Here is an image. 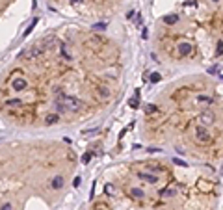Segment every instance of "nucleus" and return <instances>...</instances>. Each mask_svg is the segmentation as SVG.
<instances>
[{
    "label": "nucleus",
    "instance_id": "5701e85b",
    "mask_svg": "<svg viewBox=\"0 0 223 210\" xmlns=\"http://www.w3.org/2000/svg\"><path fill=\"white\" fill-rule=\"evenodd\" d=\"M56 43V37H47L45 39V45H47V48H52V45Z\"/></svg>",
    "mask_w": 223,
    "mask_h": 210
},
{
    "label": "nucleus",
    "instance_id": "9d476101",
    "mask_svg": "<svg viewBox=\"0 0 223 210\" xmlns=\"http://www.w3.org/2000/svg\"><path fill=\"white\" fill-rule=\"evenodd\" d=\"M197 104H201V106H212L214 99L212 97H206V95H199L197 97Z\"/></svg>",
    "mask_w": 223,
    "mask_h": 210
},
{
    "label": "nucleus",
    "instance_id": "6ab92c4d",
    "mask_svg": "<svg viewBox=\"0 0 223 210\" xmlns=\"http://www.w3.org/2000/svg\"><path fill=\"white\" fill-rule=\"evenodd\" d=\"M154 112H158V108L154 106V104H147V108H145V114L151 115V114H154Z\"/></svg>",
    "mask_w": 223,
    "mask_h": 210
},
{
    "label": "nucleus",
    "instance_id": "ddd939ff",
    "mask_svg": "<svg viewBox=\"0 0 223 210\" xmlns=\"http://www.w3.org/2000/svg\"><path fill=\"white\" fill-rule=\"evenodd\" d=\"M58 119H60V114H48L45 117V123L47 125H54V123H58Z\"/></svg>",
    "mask_w": 223,
    "mask_h": 210
},
{
    "label": "nucleus",
    "instance_id": "393cba45",
    "mask_svg": "<svg viewBox=\"0 0 223 210\" xmlns=\"http://www.w3.org/2000/svg\"><path fill=\"white\" fill-rule=\"evenodd\" d=\"M173 164H177V166H180V167H186V166H188V164H186V162H182L180 158H173Z\"/></svg>",
    "mask_w": 223,
    "mask_h": 210
},
{
    "label": "nucleus",
    "instance_id": "2eb2a0df",
    "mask_svg": "<svg viewBox=\"0 0 223 210\" xmlns=\"http://www.w3.org/2000/svg\"><path fill=\"white\" fill-rule=\"evenodd\" d=\"M6 106H23V101L20 99H8L6 101Z\"/></svg>",
    "mask_w": 223,
    "mask_h": 210
},
{
    "label": "nucleus",
    "instance_id": "39448f33",
    "mask_svg": "<svg viewBox=\"0 0 223 210\" xmlns=\"http://www.w3.org/2000/svg\"><path fill=\"white\" fill-rule=\"evenodd\" d=\"M95 95L99 97L101 101H108L110 97H112V89L106 88V86H97L95 88Z\"/></svg>",
    "mask_w": 223,
    "mask_h": 210
},
{
    "label": "nucleus",
    "instance_id": "2f4dec72",
    "mask_svg": "<svg viewBox=\"0 0 223 210\" xmlns=\"http://www.w3.org/2000/svg\"><path fill=\"white\" fill-rule=\"evenodd\" d=\"M0 210H11V205H9V203H8V205H2V208H0Z\"/></svg>",
    "mask_w": 223,
    "mask_h": 210
},
{
    "label": "nucleus",
    "instance_id": "473e14b6",
    "mask_svg": "<svg viewBox=\"0 0 223 210\" xmlns=\"http://www.w3.org/2000/svg\"><path fill=\"white\" fill-rule=\"evenodd\" d=\"M132 17H134V9H130V11H128V15H127V19H132Z\"/></svg>",
    "mask_w": 223,
    "mask_h": 210
},
{
    "label": "nucleus",
    "instance_id": "cd10ccee",
    "mask_svg": "<svg viewBox=\"0 0 223 210\" xmlns=\"http://www.w3.org/2000/svg\"><path fill=\"white\" fill-rule=\"evenodd\" d=\"M99 128H89V130H82V134H97Z\"/></svg>",
    "mask_w": 223,
    "mask_h": 210
},
{
    "label": "nucleus",
    "instance_id": "1a4fd4ad",
    "mask_svg": "<svg viewBox=\"0 0 223 210\" xmlns=\"http://www.w3.org/2000/svg\"><path fill=\"white\" fill-rule=\"evenodd\" d=\"M50 188H52V190H61V188H63V177H61V175L54 177L50 180Z\"/></svg>",
    "mask_w": 223,
    "mask_h": 210
},
{
    "label": "nucleus",
    "instance_id": "7ed1b4c3",
    "mask_svg": "<svg viewBox=\"0 0 223 210\" xmlns=\"http://www.w3.org/2000/svg\"><path fill=\"white\" fill-rule=\"evenodd\" d=\"M43 54V47H30V48H26V50L20 54V58H24V60H34V58H39V56Z\"/></svg>",
    "mask_w": 223,
    "mask_h": 210
},
{
    "label": "nucleus",
    "instance_id": "f03ea898",
    "mask_svg": "<svg viewBox=\"0 0 223 210\" xmlns=\"http://www.w3.org/2000/svg\"><path fill=\"white\" fill-rule=\"evenodd\" d=\"M195 141L201 143V145H206V143H210V141H212V136L206 132L205 127H201V125H199V127L195 128Z\"/></svg>",
    "mask_w": 223,
    "mask_h": 210
},
{
    "label": "nucleus",
    "instance_id": "423d86ee",
    "mask_svg": "<svg viewBox=\"0 0 223 210\" xmlns=\"http://www.w3.org/2000/svg\"><path fill=\"white\" fill-rule=\"evenodd\" d=\"M11 88L15 89V91H24L28 88V82H26V78H23V76H17V78H13Z\"/></svg>",
    "mask_w": 223,
    "mask_h": 210
},
{
    "label": "nucleus",
    "instance_id": "4468645a",
    "mask_svg": "<svg viewBox=\"0 0 223 210\" xmlns=\"http://www.w3.org/2000/svg\"><path fill=\"white\" fill-rule=\"evenodd\" d=\"M177 20H179V17L175 15V13H173V15H165V17H164V23H165V24H175Z\"/></svg>",
    "mask_w": 223,
    "mask_h": 210
},
{
    "label": "nucleus",
    "instance_id": "412c9836",
    "mask_svg": "<svg viewBox=\"0 0 223 210\" xmlns=\"http://www.w3.org/2000/svg\"><path fill=\"white\" fill-rule=\"evenodd\" d=\"M36 24H37V17H36V19H34V20H32V23H30V26H28V28H26V32L23 34V36H28V34H30V32L34 30V26H36Z\"/></svg>",
    "mask_w": 223,
    "mask_h": 210
},
{
    "label": "nucleus",
    "instance_id": "f8f14e48",
    "mask_svg": "<svg viewBox=\"0 0 223 210\" xmlns=\"http://www.w3.org/2000/svg\"><path fill=\"white\" fill-rule=\"evenodd\" d=\"M130 195H132L134 199H143L145 192L141 190V188H130Z\"/></svg>",
    "mask_w": 223,
    "mask_h": 210
},
{
    "label": "nucleus",
    "instance_id": "c756f323",
    "mask_svg": "<svg viewBox=\"0 0 223 210\" xmlns=\"http://www.w3.org/2000/svg\"><path fill=\"white\" fill-rule=\"evenodd\" d=\"M106 28V24H102V23H99V24H93V30H104Z\"/></svg>",
    "mask_w": 223,
    "mask_h": 210
},
{
    "label": "nucleus",
    "instance_id": "c85d7f7f",
    "mask_svg": "<svg viewBox=\"0 0 223 210\" xmlns=\"http://www.w3.org/2000/svg\"><path fill=\"white\" fill-rule=\"evenodd\" d=\"M218 71H219V67H218V65H212L210 69H208V73H210V74H216Z\"/></svg>",
    "mask_w": 223,
    "mask_h": 210
},
{
    "label": "nucleus",
    "instance_id": "4be33fe9",
    "mask_svg": "<svg viewBox=\"0 0 223 210\" xmlns=\"http://www.w3.org/2000/svg\"><path fill=\"white\" fill-rule=\"evenodd\" d=\"M104 192H106V195H112V193H115V188L112 184H106L104 186Z\"/></svg>",
    "mask_w": 223,
    "mask_h": 210
},
{
    "label": "nucleus",
    "instance_id": "dca6fc26",
    "mask_svg": "<svg viewBox=\"0 0 223 210\" xmlns=\"http://www.w3.org/2000/svg\"><path fill=\"white\" fill-rule=\"evenodd\" d=\"M65 110H67V108H65V104L58 99V101H56V114H63Z\"/></svg>",
    "mask_w": 223,
    "mask_h": 210
},
{
    "label": "nucleus",
    "instance_id": "f257e3e1",
    "mask_svg": "<svg viewBox=\"0 0 223 210\" xmlns=\"http://www.w3.org/2000/svg\"><path fill=\"white\" fill-rule=\"evenodd\" d=\"M58 99L65 104V108H67L69 112H80L82 106H84V102H82L80 99H76V97H73V95H65V93H61V95H58Z\"/></svg>",
    "mask_w": 223,
    "mask_h": 210
},
{
    "label": "nucleus",
    "instance_id": "0eeeda50",
    "mask_svg": "<svg viewBox=\"0 0 223 210\" xmlns=\"http://www.w3.org/2000/svg\"><path fill=\"white\" fill-rule=\"evenodd\" d=\"M177 50H179V56L180 58H186V56H190L192 54V45L188 43V41H182V43H179V47H177Z\"/></svg>",
    "mask_w": 223,
    "mask_h": 210
},
{
    "label": "nucleus",
    "instance_id": "20e7f679",
    "mask_svg": "<svg viewBox=\"0 0 223 210\" xmlns=\"http://www.w3.org/2000/svg\"><path fill=\"white\" fill-rule=\"evenodd\" d=\"M197 121L201 127H208V125H212L216 121V115L212 114V112H201L199 117H197Z\"/></svg>",
    "mask_w": 223,
    "mask_h": 210
},
{
    "label": "nucleus",
    "instance_id": "9b49d317",
    "mask_svg": "<svg viewBox=\"0 0 223 210\" xmlns=\"http://www.w3.org/2000/svg\"><path fill=\"white\" fill-rule=\"evenodd\" d=\"M197 188H199L201 192H210L212 188H214V184L208 182V180H199V182H197Z\"/></svg>",
    "mask_w": 223,
    "mask_h": 210
},
{
    "label": "nucleus",
    "instance_id": "bb28decb",
    "mask_svg": "<svg viewBox=\"0 0 223 210\" xmlns=\"http://www.w3.org/2000/svg\"><path fill=\"white\" fill-rule=\"evenodd\" d=\"M89 160H91V152H86V155L82 156V162H84V164H87Z\"/></svg>",
    "mask_w": 223,
    "mask_h": 210
},
{
    "label": "nucleus",
    "instance_id": "a878e982",
    "mask_svg": "<svg viewBox=\"0 0 223 210\" xmlns=\"http://www.w3.org/2000/svg\"><path fill=\"white\" fill-rule=\"evenodd\" d=\"M93 210H108V206L104 205V203H99V205H95V206H93Z\"/></svg>",
    "mask_w": 223,
    "mask_h": 210
},
{
    "label": "nucleus",
    "instance_id": "f3484780",
    "mask_svg": "<svg viewBox=\"0 0 223 210\" xmlns=\"http://www.w3.org/2000/svg\"><path fill=\"white\" fill-rule=\"evenodd\" d=\"M175 193H177V190H175V188H165V190L162 192V195H164V197H173Z\"/></svg>",
    "mask_w": 223,
    "mask_h": 210
},
{
    "label": "nucleus",
    "instance_id": "6e6552de",
    "mask_svg": "<svg viewBox=\"0 0 223 210\" xmlns=\"http://www.w3.org/2000/svg\"><path fill=\"white\" fill-rule=\"evenodd\" d=\"M138 177L141 179V180H145V182H149V184H154V182H158V177H154L152 173H145V171H139L138 173Z\"/></svg>",
    "mask_w": 223,
    "mask_h": 210
},
{
    "label": "nucleus",
    "instance_id": "7c9ffc66",
    "mask_svg": "<svg viewBox=\"0 0 223 210\" xmlns=\"http://www.w3.org/2000/svg\"><path fill=\"white\" fill-rule=\"evenodd\" d=\"M80 180H82L80 177H76V179L73 180V186H74V188H78V186H80Z\"/></svg>",
    "mask_w": 223,
    "mask_h": 210
},
{
    "label": "nucleus",
    "instance_id": "aec40b11",
    "mask_svg": "<svg viewBox=\"0 0 223 210\" xmlns=\"http://www.w3.org/2000/svg\"><path fill=\"white\" fill-rule=\"evenodd\" d=\"M160 78H162V76H160V73H151V76H149V80H151L152 84L160 82Z\"/></svg>",
    "mask_w": 223,
    "mask_h": 210
},
{
    "label": "nucleus",
    "instance_id": "72a5a7b5",
    "mask_svg": "<svg viewBox=\"0 0 223 210\" xmlns=\"http://www.w3.org/2000/svg\"><path fill=\"white\" fill-rule=\"evenodd\" d=\"M212 2H219V0H212Z\"/></svg>",
    "mask_w": 223,
    "mask_h": 210
},
{
    "label": "nucleus",
    "instance_id": "b1692460",
    "mask_svg": "<svg viewBox=\"0 0 223 210\" xmlns=\"http://www.w3.org/2000/svg\"><path fill=\"white\" fill-rule=\"evenodd\" d=\"M128 104L132 108H139V102H138V97H132V99L128 101Z\"/></svg>",
    "mask_w": 223,
    "mask_h": 210
},
{
    "label": "nucleus",
    "instance_id": "a211bd4d",
    "mask_svg": "<svg viewBox=\"0 0 223 210\" xmlns=\"http://www.w3.org/2000/svg\"><path fill=\"white\" fill-rule=\"evenodd\" d=\"M223 54V41H218V45H216V58H219Z\"/></svg>",
    "mask_w": 223,
    "mask_h": 210
}]
</instances>
